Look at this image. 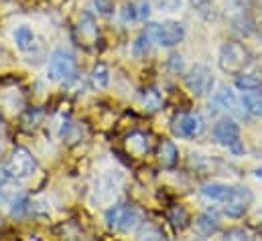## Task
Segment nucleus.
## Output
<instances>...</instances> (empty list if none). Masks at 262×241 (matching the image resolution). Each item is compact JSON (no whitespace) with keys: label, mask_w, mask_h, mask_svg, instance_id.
I'll return each instance as SVG.
<instances>
[{"label":"nucleus","mask_w":262,"mask_h":241,"mask_svg":"<svg viewBox=\"0 0 262 241\" xmlns=\"http://www.w3.org/2000/svg\"><path fill=\"white\" fill-rule=\"evenodd\" d=\"M254 175H256V177H258V179H262V168H258V171H256V173H254Z\"/></svg>","instance_id":"nucleus-33"},{"label":"nucleus","mask_w":262,"mask_h":241,"mask_svg":"<svg viewBox=\"0 0 262 241\" xmlns=\"http://www.w3.org/2000/svg\"><path fill=\"white\" fill-rule=\"evenodd\" d=\"M213 138L217 144L230 148L234 154H244V146L240 142V126L232 118H224L213 126Z\"/></svg>","instance_id":"nucleus-8"},{"label":"nucleus","mask_w":262,"mask_h":241,"mask_svg":"<svg viewBox=\"0 0 262 241\" xmlns=\"http://www.w3.org/2000/svg\"><path fill=\"white\" fill-rule=\"evenodd\" d=\"M37 168V162L33 158V154L23 148V146H16L12 150V154L8 156L6 160V166H4V173L6 177L10 179H16V181H23V179H29Z\"/></svg>","instance_id":"nucleus-4"},{"label":"nucleus","mask_w":262,"mask_h":241,"mask_svg":"<svg viewBox=\"0 0 262 241\" xmlns=\"http://www.w3.org/2000/svg\"><path fill=\"white\" fill-rule=\"evenodd\" d=\"M140 223V211L130 203H118L106 211V225L118 233H128Z\"/></svg>","instance_id":"nucleus-2"},{"label":"nucleus","mask_w":262,"mask_h":241,"mask_svg":"<svg viewBox=\"0 0 262 241\" xmlns=\"http://www.w3.org/2000/svg\"><path fill=\"white\" fill-rule=\"evenodd\" d=\"M90 81L96 89H104L108 83H110V71L104 63H98L94 69H92V75H90Z\"/></svg>","instance_id":"nucleus-20"},{"label":"nucleus","mask_w":262,"mask_h":241,"mask_svg":"<svg viewBox=\"0 0 262 241\" xmlns=\"http://www.w3.org/2000/svg\"><path fill=\"white\" fill-rule=\"evenodd\" d=\"M228 190H230V186H228V184L209 182V184H203V188H201V195H203V197H207V199H211V201H220V203H222V201L226 199Z\"/></svg>","instance_id":"nucleus-21"},{"label":"nucleus","mask_w":262,"mask_h":241,"mask_svg":"<svg viewBox=\"0 0 262 241\" xmlns=\"http://www.w3.org/2000/svg\"><path fill=\"white\" fill-rule=\"evenodd\" d=\"M197 227H199V231H201L203 235H211V233H215V231L220 229L217 215H215L213 211H205V213H201L199 219H197Z\"/></svg>","instance_id":"nucleus-19"},{"label":"nucleus","mask_w":262,"mask_h":241,"mask_svg":"<svg viewBox=\"0 0 262 241\" xmlns=\"http://www.w3.org/2000/svg\"><path fill=\"white\" fill-rule=\"evenodd\" d=\"M224 16H226L228 25L232 27V31H236L244 37L254 31V20H252L250 6L246 0H226Z\"/></svg>","instance_id":"nucleus-3"},{"label":"nucleus","mask_w":262,"mask_h":241,"mask_svg":"<svg viewBox=\"0 0 262 241\" xmlns=\"http://www.w3.org/2000/svg\"><path fill=\"white\" fill-rule=\"evenodd\" d=\"M157 160L163 168H175L179 162V150L171 140H161L157 146Z\"/></svg>","instance_id":"nucleus-12"},{"label":"nucleus","mask_w":262,"mask_h":241,"mask_svg":"<svg viewBox=\"0 0 262 241\" xmlns=\"http://www.w3.org/2000/svg\"><path fill=\"white\" fill-rule=\"evenodd\" d=\"M100 14H112L114 12V0H94Z\"/></svg>","instance_id":"nucleus-26"},{"label":"nucleus","mask_w":262,"mask_h":241,"mask_svg":"<svg viewBox=\"0 0 262 241\" xmlns=\"http://www.w3.org/2000/svg\"><path fill=\"white\" fill-rule=\"evenodd\" d=\"M260 22H262V14H260Z\"/></svg>","instance_id":"nucleus-35"},{"label":"nucleus","mask_w":262,"mask_h":241,"mask_svg":"<svg viewBox=\"0 0 262 241\" xmlns=\"http://www.w3.org/2000/svg\"><path fill=\"white\" fill-rule=\"evenodd\" d=\"M217 65L224 73L228 75H238L242 71H246L252 65V53L246 45L238 43V41H226L220 47L217 53Z\"/></svg>","instance_id":"nucleus-1"},{"label":"nucleus","mask_w":262,"mask_h":241,"mask_svg":"<svg viewBox=\"0 0 262 241\" xmlns=\"http://www.w3.org/2000/svg\"><path fill=\"white\" fill-rule=\"evenodd\" d=\"M222 205H224V213L230 219H240L252 205V190L248 186H230Z\"/></svg>","instance_id":"nucleus-6"},{"label":"nucleus","mask_w":262,"mask_h":241,"mask_svg":"<svg viewBox=\"0 0 262 241\" xmlns=\"http://www.w3.org/2000/svg\"><path fill=\"white\" fill-rule=\"evenodd\" d=\"M150 45H152V35H150V29L146 27V29L136 37V41H134V45H132L134 57H136V59L146 57V55L150 53Z\"/></svg>","instance_id":"nucleus-16"},{"label":"nucleus","mask_w":262,"mask_h":241,"mask_svg":"<svg viewBox=\"0 0 262 241\" xmlns=\"http://www.w3.org/2000/svg\"><path fill=\"white\" fill-rule=\"evenodd\" d=\"M47 75L51 81H67L75 75V57L67 49H55L49 57Z\"/></svg>","instance_id":"nucleus-7"},{"label":"nucleus","mask_w":262,"mask_h":241,"mask_svg":"<svg viewBox=\"0 0 262 241\" xmlns=\"http://www.w3.org/2000/svg\"><path fill=\"white\" fill-rule=\"evenodd\" d=\"M136 14H138L140 18H148V14H150V4H148L146 0H142V2L138 4V10H136Z\"/></svg>","instance_id":"nucleus-30"},{"label":"nucleus","mask_w":262,"mask_h":241,"mask_svg":"<svg viewBox=\"0 0 262 241\" xmlns=\"http://www.w3.org/2000/svg\"><path fill=\"white\" fill-rule=\"evenodd\" d=\"M220 241H254V235H252L248 229H240V227H236V229L226 231L224 237H222Z\"/></svg>","instance_id":"nucleus-24"},{"label":"nucleus","mask_w":262,"mask_h":241,"mask_svg":"<svg viewBox=\"0 0 262 241\" xmlns=\"http://www.w3.org/2000/svg\"><path fill=\"white\" fill-rule=\"evenodd\" d=\"M155 2L161 10H167V12H173L181 6V0H155Z\"/></svg>","instance_id":"nucleus-27"},{"label":"nucleus","mask_w":262,"mask_h":241,"mask_svg":"<svg viewBox=\"0 0 262 241\" xmlns=\"http://www.w3.org/2000/svg\"><path fill=\"white\" fill-rule=\"evenodd\" d=\"M148 29H150L152 41L159 43L165 49L177 47L185 39V27L177 20H165V22H159V25H148Z\"/></svg>","instance_id":"nucleus-5"},{"label":"nucleus","mask_w":262,"mask_h":241,"mask_svg":"<svg viewBox=\"0 0 262 241\" xmlns=\"http://www.w3.org/2000/svg\"><path fill=\"white\" fill-rule=\"evenodd\" d=\"M213 108L224 112V114H232V116H240L242 110H240V102L236 98V93L228 87V85H222L215 93H213V100H211Z\"/></svg>","instance_id":"nucleus-11"},{"label":"nucleus","mask_w":262,"mask_h":241,"mask_svg":"<svg viewBox=\"0 0 262 241\" xmlns=\"http://www.w3.org/2000/svg\"><path fill=\"white\" fill-rule=\"evenodd\" d=\"M242 106L250 116L262 118V89H254V91H244L242 95Z\"/></svg>","instance_id":"nucleus-14"},{"label":"nucleus","mask_w":262,"mask_h":241,"mask_svg":"<svg viewBox=\"0 0 262 241\" xmlns=\"http://www.w3.org/2000/svg\"><path fill=\"white\" fill-rule=\"evenodd\" d=\"M128 146L132 152L136 154H144L148 150V136H144L142 132H134L128 136Z\"/></svg>","instance_id":"nucleus-23"},{"label":"nucleus","mask_w":262,"mask_h":241,"mask_svg":"<svg viewBox=\"0 0 262 241\" xmlns=\"http://www.w3.org/2000/svg\"><path fill=\"white\" fill-rule=\"evenodd\" d=\"M136 241H167V237L163 229H159L155 223L142 221L138 223V229H136Z\"/></svg>","instance_id":"nucleus-13"},{"label":"nucleus","mask_w":262,"mask_h":241,"mask_svg":"<svg viewBox=\"0 0 262 241\" xmlns=\"http://www.w3.org/2000/svg\"><path fill=\"white\" fill-rule=\"evenodd\" d=\"M134 18H138V14H136V6H134V4H126L124 10H122V20L128 22V20H134Z\"/></svg>","instance_id":"nucleus-28"},{"label":"nucleus","mask_w":262,"mask_h":241,"mask_svg":"<svg viewBox=\"0 0 262 241\" xmlns=\"http://www.w3.org/2000/svg\"><path fill=\"white\" fill-rule=\"evenodd\" d=\"M191 2V6H195V8H203V6H207L211 0H189Z\"/></svg>","instance_id":"nucleus-31"},{"label":"nucleus","mask_w":262,"mask_h":241,"mask_svg":"<svg viewBox=\"0 0 262 241\" xmlns=\"http://www.w3.org/2000/svg\"><path fill=\"white\" fill-rule=\"evenodd\" d=\"M2 134H4V120L0 118V136H2Z\"/></svg>","instance_id":"nucleus-32"},{"label":"nucleus","mask_w":262,"mask_h":241,"mask_svg":"<svg viewBox=\"0 0 262 241\" xmlns=\"http://www.w3.org/2000/svg\"><path fill=\"white\" fill-rule=\"evenodd\" d=\"M203 128H205L203 118H201L197 112H183V114L175 116L173 122H171L173 134L179 136V138H185V140L197 138V136L203 132Z\"/></svg>","instance_id":"nucleus-10"},{"label":"nucleus","mask_w":262,"mask_h":241,"mask_svg":"<svg viewBox=\"0 0 262 241\" xmlns=\"http://www.w3.org/2000/svg\"><path fill=\"white\" fill-rule=\"evenodd\" d=\"M185 85H187L189 93L195 95V98L207 95L211 91V87H213V73H211V69L207 65H201V63L193 65L189 69V73L185 75Z\"/></svg>","instance_id":"nucleus-9"},{"label":"nucleus","mask_w":262,"mask_h":241,"mask_svg":"<svg viewBox=\"0 0 262 241\" xmlns=\"http://www.w3.org/2000/svg\"><path fill=\"white\" fill-rule=\"evenodd\" d=\"M169 65H171V69L175 73H181L183 71V57L181 55H171L169 57Z\"/></svg>","instance_id":"nucleus-29"},{"label":"nucleus","mask_w":262,"mask_h":241,"mask_svg":"<svg viewBox=\"0 0 262 241\" xmlns=\"http://www.w3.org/2000/svg\"><path fill=\"white\" fill-rule=\"evenodd\" d=\"M236 87L240 91H254V89H262V75L258 73H248L242 71L236 75Z\"/></svg>","instance_id":"nucleus-15"},{"label":"nucleus","mask_w":262,"mask_h":241,"mask_svg":"<svg viewBox=\"0 0 262 241\" xmlns=\"http://www.w3.org/2000/svg\"><path fill=\"white\" fill-rule=\"evenodd\" d=\"M167 219H169L171 225H173L175 229H179V231L185 229V227L189 225V221H191V219H189V213H187L181 205H173V207L167 211Z\"/></svg>","instance_id":"nucleus-17"},{"label":"nucleus","mask_w":262,"mask_h":241,"mask_svg":"<svg viewBox=\"0 0 262 241\" xmlns=\"http://www.w3.org/2000/svg\"><path fill=\"white\" fill-rule=\"evenodd\" d=\"M29 209H31V201L27 197H18L12 203V217H23V215H27Z\"/></svg>","instance_id":"nucleus-25"},{"label":"nucleus","mask_w":262,"mask_h":241,"mask_svg":"<svg viewBox=\"0 0 262 241\" xmlns=\"http://www.w3.org/2000/svg\"><path fill=\"white\" fill-rule=\"evenodd\" d=\"M14 41H16V47H18L20 51H31V49L35 47L37 37H35V33H33L29 27H18V29L14 31Z\"/></svg>","instance_id":"nucleus-18"},{"label":"nucleus","mask_w":262,"mask_h":241,"mask_svg":"<svg viewBox=\"0 0 262 241\" xmlns=\"http://www.w3.org/2000/svg\"><path fill=\"white\" fill-rule=\"evenodd\" d=\"M142 106H144L146 112H157V110H161V106H163L161 93H159L155 87L146 89V91L142 93Z\"/></svg>","instance_id":"nucleus-22"},{"label":"nucleus","mask_w":262,"mask_h":241,"mask_svg":"<svg viewBox=\"0 0 262 241\" xmlns=\"http://www.w3.org/2000/svg\"><path fill=\"white\" fill-rule=\"evenodd\" d=\"M250 2H254V4H262V0H250Z\"/></svg>","instance_id":"nucleus-34"}]
</instances>
